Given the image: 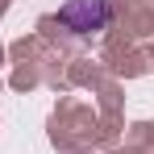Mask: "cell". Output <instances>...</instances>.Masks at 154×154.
<instances>
[{"instance_id":"cell-1","label":"cell","mask_w":154,"mask_h":154,"mask_svg":"<svg viewBox=\"0 0 154 154\" xmlns=\"http://www.w3.org/2000/svg\"><path fill=\"white\" fill-rule=\"evenodd\" d=\"M108 17H112L108 0H71V4H63V13H58V21H63L67 29H75V33L104 29V25H108Z\"/></svg>"}]
</instances>
